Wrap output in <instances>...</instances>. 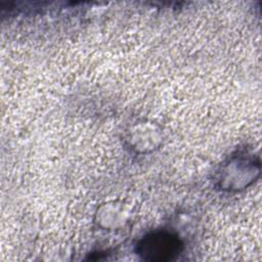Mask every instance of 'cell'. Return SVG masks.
Masks as SVG:
<instances>
[{"mask_svg":"<svg viewBox=\"0 0 262 262\" xmlns=\"http://www.w3.org/2000/svg\"><path fill=\"white\" fill-rule=\"evenodd\" d=\"M181 251L180 239L167 231H157L144 236L137 245L138 255L152 262L174 259Z\"/></svg>","mask_w":262,"mask_h":262,"instance_id":"6da1fadb","label":"cell"}]
</instances>
